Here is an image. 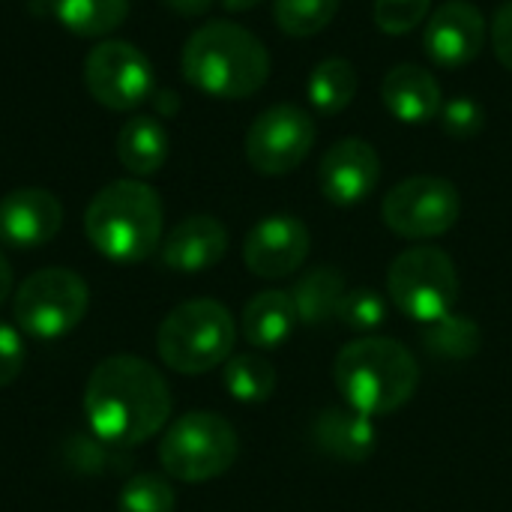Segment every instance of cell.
Instances as JSON below:
<instances>
[{
  "mask_svg": "<svg viewBox=\"0 0 512 512\" xmlns=\"http://www.w3.org/2000/svg\"><path fill=\"white\" fill-rule=\"evenodd\" d=\"M228 252V231L216 216L195 213L177 222L162 243V264L174 273H201Z\"/></svg>",
  "mask_w": 512,
  "mask_h": 512,
  "instance_id": "obj_16",
  "label": "cell"
},
{
  "mask_svg": "<svg viewBox=\"0 0 512 512\" xmlns=\"http://www.w3.org/2000/svg\"><path fill=\"white\" fill-rule=\"evenodd\" d=\"M312 441L315 447L345 465H360L375 456L378 429L375 420L354 411V408H324L312 420Z\"/></svg>",
  "mask_w": 512,
  "mask_h": 512,
  "instance_id": "obj_17",
  "label": "cell"
},
{
  "mask_svg": "<svg viewBox=\"0 0 512 512\" xmlns=\"http://www.w3.org/2000/svg\"><path fill=\"white\" fill-rule=\"evenodd\" d=\"M489 36H492V48H495V57L504 63V69L512 72V0H507L495 18H492V27H489Z\"/></svg>",
  "mask_w": 512,
  "mask_h": 512,
  "instance_id": "obj_32",
  "label": "cell"
},
{
  "mask_svg": "<svg viewBox=\"0 0 512 512\" xmlns=\"http://www.w3.org/2000/svg\"><path fill=\"white\" fill-rule=\"evenodd\" d=\"M54 18L75 36H105L129 15V0H51Z\"/></svg>",
  "mask_w": 512,
  "mask_h": 512,
  "instance_id": "obj_24",
  "label": "cell"
},
{
  "mask_svg": "<svg viewBox=\"0 0 512 512\" xmlns=\"http://www.w3.org/2000/svg\"><path fill=\"white\" fill-rule=\"evenodd\" d=\"M84 417L93 438L129 450L159 435L171 417L165 375L132 354L102 360L84 387Z\"/></svg>",
  "mask_w": 512,
  "mask_h": 512,
  "instance_id": "obj_1",
  "label": "cell"
},
{
  "mask_svg": "<svg viewBox=\"0 0 512 512\" xmlns=\"http://www.w3.org/2000/svg\"><path fill=\"white\" fill-rule=\"evenodd\" d=\"M423 348L429 357L435 360H447V363H462L477 357L480 345H483V330L471 315H444L432 324H423Z\"/></svg>",
  "mask_w": 512,
  "mask_h": 512,
  "instance_id": "obj_23",
  "label": "cell"
},
{
  "mask_svg": "<svg viewBox=\"0 0 512 512\" xmlns=\"http://www.w3.org/2000/svg\"><path fill=\"white\" fill-rule=\"evenodd\" d=\"M432 0H375L372 18L378 30L390 36H405L429 18Z\"/></svg>",
  "mask_w": 512,
  "mask_h": 512,
  "instance_id": "obj_29",
  "label": "cell"
},
{
  "mask_svg": "<svg viewBox=\"0 0 512 512\" xmlns=\"http://www.w3.org/2000/svg\"><path fill=\"white\" fill-rule=\"evenodd\" d=\"M381 99L387 111L408 126L429 123L444 108V93L438 78L417 63L393 66L381 81Z\"/></svg>",
  "mask_w": 512,
  "mask_h": 512,
  "instance_id": "obj_18",
  "label": "cell"
},
{
  "mask_svg": "<svg viewBox=\"0 0 512 512\" xmlns=\"http://www.w3.org/2000/svg\"><path fill=\"white\" fill-rule=\"evenodd\" d=\"M309 249L312 237L306 222L288 213H276L255 222V228L246 234L243 261L261 279H285L306 264Z\"/></svg>",
  "mask_w": 512,
  "mask_h": 512,
  "instance_id": "obj_14",
  "label": "cell"
},
{
  "mask_svg": "<svg viewBox=\"0 0 512 512\" xmlns=\"http://www.w3.org/2000/svg\"><path fill=\"white\" fill-rule=\"evenodd\" d=\"M222 384L231 399L243 405H261L276 393V369L261 354H231L222 369Z\"/></svg>",
  "mask_w": 512,
  "mask_h": 512,
  "instance_id": "obj_25",
  "label": "cell"
},
{
  "mask_svg": "<svg viewBox=\"0 0 512 512\" xmlns=\"http://www.w3.org/2000/svg\"><path fill=\"white\" fill-rule=\"evenodd\" d=\"M261 0H222V6L225 9H231V12H246V9H255Z\"/></svg>",
  "mask_w": 512,
  "mask_h": 512,
  "instance_id": "obj_36",
  "label": "cell"
},
{
  "mask_svg": "<svg viewBox=\"0 0 512 512\" xmlns=\"http://www.w3.org/2000/svg\"><path fill=\"white\" fill-rule=\"evenodd\" d=\"M84 84L99 105L132 111L153 96V66L132 42L105 39L84 57Z\"/></svg>",
  "mask_w": 512,
  "mask_h": 512,
  "instance_id": "obj_11",
  "label": "cell"
},
{
  "mask_svg": "<svg viewBox=\"0 0 512 512\" xmlns=\"http://www.w3.org/2000/svg\"><path fill=\"white\" fill-rule=\"evenodd\" d=\"M63 204L39 186L12 189L0 198V243L12 249H36L57 237Z\"/></svg>",
  "mask_w": 512,
  "mask_h": 512,
  "instance_id": "obj_15",
  "label": "cell"
},
{
  "mask_svg": "<svg viewBox=\"0 0 512 512\" xmlns=\"http://www.w3.org/2000/svg\"><path fill=\"white\" fill-rule=\"evenodd\" d=\"M381 180V156L363 138L333 141L318 165V189L333 207H357Z\"/></svg>",
  "mask_w": 512,
  "mask_h": 512,
  "instance_id": "obj_13",
  "label": "cell"
},
{
  "mask_svg": "<svg viewBox=\"0 0 512 512\" xmlns=\"http://www.w3.org/2000/svg\"><path fill=\"white\" fill-rule=\"evenodd\" d=\"M459 291V270L438 246L405 249L387 270V297L405 318L417 324H432L450 315L456 309Z\"/></svg>",
  "mask_w": 512,
  "mask_h": 512,
  "instance_id": "obj_7",
  "label": "cell"
},
{
  "mask_svg": "<svg viewBox=\"0 0 512 512\" xmlns=\"http://www.w3.org/2000/svg\"><path fill=\"white\" fill-rule=\"evenodd\" d=\"M315 117L300 105H270L246 132V159L264 177L291 174L306 162L315 147Z\"/></svg>",
  "mask_w": 512,
  "mask_h": 512,
  "instance_id": "obj_10",
  "label": "cell"
},
{
  "mask_svg": "<svg viewBox=\"0 0 512 512\" xmlns=\"http://www.w3.org/2000/svg\"><path fill=\"white\" fill-rule=\"evenodd\" d=\"M90 309L87 282L66 267L30 273L12 300L15 324L33 339H60L72 333Z\"/></svg>",
  "mask_w": 512,
  "mask_h": 512,
  "instance_id": "obj_8",
  "label": "cell"
},
{
  "mask_svg": "<svg viewBox=\"0 0 512 512\" xmlns=\"http://www.w3.org/2000/svg\"><path fill=\"white\" fill-rule=\"evenodd\" d=\"M240 453L234 426L213 411H192L177 417L162 441L159 462L168 477L180 483H207L231 471Z\"/></svg>",
  "mask_w": 512,
  "mask_h": 512,
  "instance_id": "obj_6",
  "label": "cell"
},
{
  "mask_svg": "<svg viewBox=\"0 0 512 512\" xmlns=\"http://www.w3.org/2000/svg\"><path fill=\"white\" fill-rule=\"evenodd\" d=\"M333 381L348 408L366 417H384L414 399L420 369L399 339L360 336L336 354Z\"/></svg>",
  "mask_w": 512,
  "mask_h": 512,
  "instance_id": "obj_3",
  "label": "cell"
},
{
  "mask_svg": "<svg viewBox=\"0 0 512 512\" xmlns=\"http://www.w3.org/2000/svg\"><path fill=\"white\" fill-rule=\"evenodd\" d=\"M438 120H441V129H444L450 138H456V141H471L474 135L483 132V126H486V111H483V105H480L477 99H471V96H456V99L444 102Z\"/></svg>",
  "mask_w": 512,
  "mask_h": 512,
  "instance_id": "obj_30",
  "label": "cell"
},
{
  "mask_svg": "<svg viewBox=\"0 0 512 512\" xmlns=\"http://www.w3.org/2000/svg\"><path fill=\"white\" fill-rule=\"evenodd\" d=\"M237 324L228 306L210 297L174 306L156 333L162 363L180 375H204L234 354Z\"/></svg>",
  "mask_w": 512,
  "mask_h": 512,
  "instance_id": "obj_5",
  "label": "cell"
},
{
  "mask_svg": "<svg viewBox=\"0 0 512 512\" xmlns=\"http://www.w3.org/2000/svg\"><path fill=\"white\" fill-rule=\"evenodd\" d=\"M12 294V264L6 261L3 249H0V303Z\"/></svg>",
  "mask_w": 512,
  "mask_h": 512,
  "instance_id": "obj_34",
  "label": "cell"
},
{
  "mask_svg": "<svg viewBox=\"0 0 512 512\" xmlns=\"http://www.w3.org/2000/svg\"><path fill=\"white\" fill-rule=\"evenodd\" d=\"M387 312H390V303L381 291H372V288H351L339 306V315L336 321H342L348 330L354 333H366L372 336L378 327H384L387 321Z\"/></svg>",
  "mask_w": 512,
  "mask_h": 512,
  "instance_id": "obj_28",
  "label": "cell"
},
{
  "mask_svg": "<svg viewBox=\"0 0 512 512\" xmlns=\"http://www.w3.org/2000/svg\"><path fill=\"white\" fill-rule=\"evenodd\" d=\"M462 216L459 189L432 174H417L396 183L381 201L384 225L405 240H432L447 234Z\"/></svg>",
  "mask_w": 512,
  "mask_h": 512,
  "instance_id": "obj_9",
  "label": "cell"
},
{
  "mask_svg": "<svg viewBox=\"0 0 512 512\" xmlns=\"http://www.w3.org/2000/svg\"><path fill=\"white\" fill-rule=\"evenodd\" d=\"M117 159L132 177L156 174L168 159V132L150 114H135L117 135Z\"/></svg>",
  "mask_w": 512,
  "mask_h": 512,
  "instance_id": "obj_21",
  "label": "cell"
},
{
  "mask_svg": "<svg viewBox=\"0 0 512 512\" xmlns=\"http://www.w3.org/2000/svg\"><path fill=\"white\" fill-rule=\"evenodd\" d=\"M357 87H360V78H357L354 63L345 57H327L312 69L306 93H309V105L318 114L333 117L354 102Z\"/></svg>",
  "mask_w": 512,
  "mask_h": 512,
  "instance_id": "obj_22",
  "label": "cell"
},
{
  "mask_svg": "<svg viewBox=\"0 0 512 512\" xmlns=\"http://www.w3.org/2000/svg\"><path fill=\"white\" fill-rule=\"evenodd\" d=\"M348 282L342 276V270L336 267H312L306 270L294 288L288 291L297 309V321L306 327H321L327 321H333L339 315V306L348 294Z\"/></svg>",
  "mask_w": 512,
  "mask_h": 512,
  "instance_id": "obj_20",
  "label": "cell"
},
{
  "mask_svg": "<svg viewBox=\"0 0 512 512\" xmlns=\"http://www.w3.org/2000/svg\"><path fill=\"white\" fill-rule=\"evenodd\" d=\"M486 18L468 0H447L429 18L423 30V48L441 69H462L474 63L486 48Z\"/></svg>",
  "mask_w": 512,
  "mask_h": 512,
  "instance_id": "obj_12",
  "label": "cell"
},
{
  "mask_svg": "<svg viewBox=\"0 0 512 512\" xmlns=\"http://www.w3.org/2000/svg\"><path fill=\"white\" fill-rule=\"evenodd\" d=\"M297 327V309L288 291H261L255 294L240 315V333L243 339L258 351H276L282 348Z\"/></svg>",
  "mask_w": 512,
  "mask_h": 512,
  "instance_id": "obj_19",
  "label": "cell"
},
{
  "mask_svg": "<svg viewBox=\"0 0 512 512\" xmlns=\"http://www.w3.org/2000/svg\"><path fill=\"white\" fill-rule=\"evenodd\" d=\"M177 495L171 483L159 474H138L123 483L117 510L120 512H174Z\"/></svg>",
  "mask_w": 512,
  "mask_h": 512,
  "instance_id": "obj_27",
  "label": "cell"
},
{
  "mask_svg": "<svg viewBox=\"0 0 512 512\" xmlns=\"http://www.w3.org/2000/svg\"><path fill=\"white\" fill-rule=\"evenodd\" d=\"M24 369V342L21 333L0 321V387H9Z\"/></svg>",
  "mask_w": 512,
  "mask_h": 512,
  "instance_id": "obj_31",
  "label": "cell"
},
{
  "mask_svg": "<svg viewBox=\"0 0 512 512\" xmlns=\"http://www.w3.org/2000/svg\"><path fill=\"white\" fill-rule=\"evenodd\" d=\"M162 198L144 180H114L84 210V234L99 255L117 264H138L162 243Z\"/></svg>",
  "mask_w": 512,
  "mask_h": 512,
  "instance_id": "obj_4",
  "label": "cell"
},
{
  "mask_svg": "<svg viewBox=\"0 0 512 512\" xmlns=\"http://www.w3.org/2000/svg\"><path fill=\"white\" fill-rule=\"evenodd\" d=\"M180 69L195 90L213 99H249L270 78V54L252 30L210 21L186 39Z\"/></svg>",
  "mask_w": 512,
  "mask_h": 512,
  "instance_id": "obj_2",
  "label": "cell"
},
{
  "mask_svg": "<svg viewBox=\"0 0 512 512\" xmlns=\"http://www.w3.org/2000/svg\"><path fill=\"white\" fill-rule=\"evenodd\" d=\"M177 105H180V102H177L174 90H156V108H159V111H165V117H168V114H174V111H177Z\"/></svg>",
  "mask_w": 512,
  "mask_h": 512,
  "instance_id": "obj_35",
  "label": "cell"
},
{
  "mask_svg": "<svg viewBox=\"0 0 512 512\" xmlns=\"http://www.w3.org/2000/svg\"><path fill=\"white\" fill-rule=\"evenodd\" d=\"M165 6H171L180 15H204L210 9L213 0H162Z\"/></svg>",
  "mask_w": 512,
  "mask_h": 512,
  "instance_id": "obj_33",
  "label": "cell"
},
{
  "mask_svg": "<svg viewBox=\"0 0 512 512\" xmlns=\"http://www.w3.org/2000/svg\"><path fill=\"white\" fill-rule=\"evenodd\" d=\"M339 12V0H273V18L294 39L318 36Z\"/></svg>",
  "mask_w": 512,
  "mask_h": 512,
  "instance_id": "obj_26",
  "label": "cell"
}]
</instances>
